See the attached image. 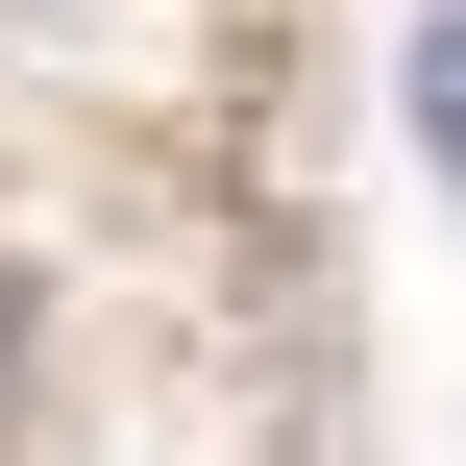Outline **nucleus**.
Returning a JSON list of instances; mask_svg holds the SVG:
<instances>
[{
  "mask_svg": "<svg viewBox=\"0 0 466 466\" xmlns=\"http://www.w3.org/2000/svg\"><path fill=\"white\" fill-rule=\"evenodd\" d=\"M418 147H442V172H466V0H442V25H418Z\"/></svg>",
  "mask_w": 466,
  "mask_h": 466,
  "instance_id": "f257e3e1",
  "label": "nucleus"
}]
</instances>
